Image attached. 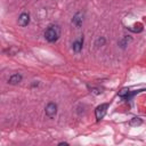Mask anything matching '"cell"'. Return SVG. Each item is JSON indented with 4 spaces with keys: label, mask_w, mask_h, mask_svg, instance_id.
I'll return each mask as SVG.
<instances>
[{
    "label": "cell",
    "mask_w": 146,
    "mask_h": 146,
    "mask_svg": "<svg viewBox=\"0 0 146 146\" xmlns=\"http://www.w3.org/2000/svg\"><path fill=\"white\" fill-rule=\"evenodd\" d=\"M60 36V27L57 24H51L44 32V39L48 42H56Z\"/></svg>",
    "instance_id": "cell-1"
},
{
    "label": "cell",
    "mask_w": 146,
    "mask_h": 146,
    "mask_svg": "<svg viewBox=\"0 0 146 146\" xmlns=\"http://www.w3.org/2000/svg\"><path fill=\"white\" fill-rule=\"evenodd\" d=\"M107 108H108V104H100L99 106H97L96 107V110H95V114H96V119L99 121V120H102L103 117H104V115L106 114V111H107Z\"/></svg>",
    "instance_id": "cell-2"
},
{
    "label": "cell",
    "mask_w": 146,
    "mask_h": 146,
    "mask_svg": "<svg viewBox=\"0 0 146 146\" xmlns=\"http://www.w3.org/2000/svg\"><path fill=\"white\" fill-rule=\"evenodd\" d=\"M46 115L48 116V117H54L55 115H56V113H57V105L55 104V103H49L47 106H46Z\"/></svg>",
    "instance_id": "cell-3"
},
{
    "label": "cell",
    "mask_w": 146,
    "mask_h": 146,
    "mask_svg": "<svg viewBox=\"0 0 146 146\" xmlns=\"http://www.w3.org/2000/svg\"><path fill=\"white\" fill-rule=\"evenodd\" d=\"M82 22H83V14H82L81 11H78V13L73 16V18H72V24H73L76 29H79V27L82 25Z\"/></svg>",
    "instance_id": "cell-4"
},
{
    "label": "cell",
    "mask_w": 146,
    "mask_h": 146,
    "mask_svg": "<svg viewBox=\"0 0 146 146\" xmlns=\"http://www.w3.org/2000/svg\"><path fill=\"white\" fill-rule=\"evenodd\" d=\"M30 23V15L27 13H22L18 17V25L24 27Z\"/></svg>",
    "instance_id": "cell-5"
},
{
    "label": "cell",
    "mask_w": 146,
    "mask_h": 146,
    "mask_svg": "<svg viewBox=\"0 0 146 146\" xmlns=\"http://www.w3.org/2000/svg\"><path fill=\"white\" fill-rule=\"evenodd\" d=\"M82 47H83V36H81L80 39L75 40L72 43V49L74 52H80L82 50Z\"/></svg>",
    "instance_id": "cell-6"
},
{
    "label": "cell",
    "mask_w": 146,
    "mask_h": 146,
    "mask_svg": "<svg viewBox=\"0 0 146 146\" xmlns=\"http://www.w3.org/2000/svg\"><path fill=\"white\" fill-rule=\"evenodd\" d=\"M22 79H23L22 74L15 73V74H13V75L8 79V83H9V84H18V83L22 81Z\"/></svg>",
    "instance_id": "cell-7"
},
{
    "label": "cell",
    "mask_w": 146,
    "mask_h": 146,
    "mask_svg": "<svg viewBox=\"0 0 146 146\" xmlns=\"http://www.w3.org/2000/svg\"><path fill=\"white\" fill-rule=\"evenodd\" d=\"M141 123H143V121H141V119H139V117H132V119H131V121L129 122V124H130V125H132V127L140 125Z\"/></svg>",
    "instance_id": "cell-8"
},
{
    "label": "cell",
    "mask_w": 146,
    "mask_h": 146,
    "mask_svg": "<svg viewBox=\"0 0 146 146\" xmlns=\"http://www.w3.org/2000/svg\"><path fill=\"white\" fill-rule=\"evenodd\" d=\"M131 41V38H128V36H124L120 42H119V44L121 46V48H124L125 46H128V43Z\"/></svg>",
    "instance_id": "cell-9"
},
{
    "label": "cell",
    "mask_w": 146,
    "mask_h": 146,
    "mask_svg": "<svg viewBox=\"0 0 146 146\" xmlns=\"http://www.w3.org/2000/svg\"><path fill=\"white\" fill-rule=\"evenodd\" d=\"M104 43H105V39H104V38H99V39L96 41V46H98V47H99V46H103Z\"/></svg>",
    "instance_id": "cell-10"
},
{
    "label": "cell",
    "mask_w": 146,
    "mask_h": 146,
    "mask_svg": "<svg viewBox=\"0 0 146 146\" xmlns=\"http://www.w3.org/2000/svg\"><path fill=\"white\" fill-rule=\"evenodd\" d=\"M58 145H68V144H67L66 141H62V143H59Z\"/></svg>",
    "instance_id": "cell-11"
}]
</instances>
